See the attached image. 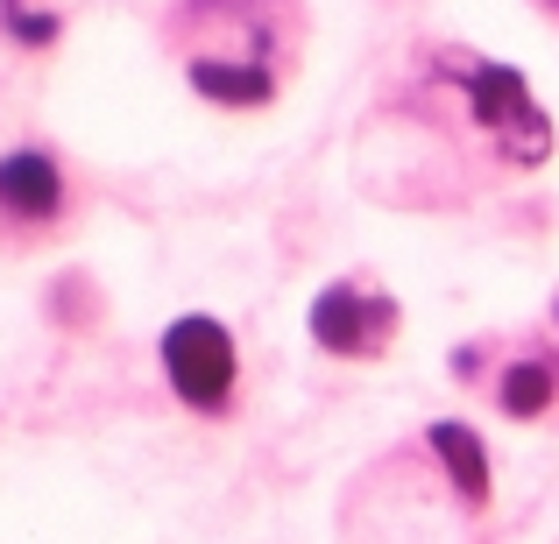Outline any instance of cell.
I'll return each instance as SVG.
<instances>
[{
	"instance_id": "obj_1",
	"label": "cell",
	"mask_w": 559,
	"mask_h": 544,
	"mask_svg": "<svg viewBox=\"0 0 559 544\" xmlns=\"http://www.w3.org/2000/svg\"><path fill=\"white\" fill-rule=\"evenodd\" d=\"M185 78L213 107H270L284 85L276 0H185Z\"/></svg>"
},
{
	"instance_id": "obj_2",
	"label": "cell",
	"mask_w": 559,
	"mask_h": 544,
	"mask_svg": "<svg viewBox=\"0 0 559 544\" xmlns=\"http://www.w3.org/2000/svg\"><path fill=\"white\" fill-rule=\"evenodd\" d=\"M439 71L461 85L467 121L489 135V149L503 156V164L538 170L552 156V121H546V107H538L524 71L496 64V57H475V50H439Z\"/></svg>"
},
{
	"instance_id": "obj_3",
	"label": "cell",
	"mask_w": 559,
	"mask_h": 544,
	"mask_svg": "<svg viewBox=\"0 0 559 544\" xmlns=\"http://www.w3.org/2000/svg\"><path fill=\"white\" fill-rule=\"evenodd\" d=\"M164 375H170V389H178L185 410L219 418V410L234 403V389H241V354H234V333L219 326V318H205V312L170 318V326H164Z\"/></svg>"
},
{
	"instance_id": "obj_4",
	"label": "cell",
	"mask_w": 559,
	"mask_h": 544,
	"mask_svg": "<svg viewBox=\"0 0 559 544\" xmlns=\"http://www.w3.org/2000/svg\"><path fill=\"white\" fill-rule=\"evenodd\" d=\"M396 326H404L396 298H390V290H376V283H361V276L326 283L312 298V340H319V354H333V361H376V354H390Z\"/></svg>"
},
{
	"instance_id": "obj_5",
	"label": "cell",
	"mask_w": 559,
	"mask_h": 544,
	"mask_svg": "<svg viewBox=\"0 0 559 544\" xmlns=\"http://www.w3.org/2000/svg\"><path fill=\"white\" fill-rule=\"evenodd\" d=\"M0 219L14 233H43L64 219V170L50 149H8L0 156Z\"/></svg>"
},
{
	"instance_id": "obj_6",
	"label": "cell",
	"mask_w": 559,
	"mask_h": 544,
	"mask_svg": "<svg viewBox=\"0 0 559 544\" xmlns=\"http://www.w3.org/2000/svg\"><path fill=\"white\" fill-rule=\"evenodd\" d=\"M425 446H432V460H439V474H447L453 503H461V509H489V446H481L475 424L432 418V424H425Z\"/></svg>"
},
{
	"instance_id": "obj_7",
	"label": "cell",
	"mask_w": 559,
	"mask_h": 544,
	"mask_svg": "<svg viewBox=\"0 0 559 544\" xmlns=\"http://www.w3.org/2000/svg\"><path fill=\"white\" fill-rule=\"evenodd\" d=\"M496 403H503V418H518V424L546 418V410L559 403V361H546V354H518L503 375H496Z\"/></svg>"
},
{
	"instance_id": "obj_8",
	"label": "cell",
	"mask_w": 559,
	"mask_h": 544,
	"mask_svg": "<svg viewBox=\"0 0 559 544\" xmlns=\"http://www.w3.org/2000/svg\"><path fill=\"white\" fill-rule=\"evenodd\" d=\"M0 28H8V43H22V50H50V43L64 36V14L36 8V0H0Z\"/></svg>"
},
{
	"instance_id": "obj_9",
	"label": "cell",
	"mask_w": 559,
	"mask_h": 544,
	"mask_svg": "<svg viewBox=\"0 0 559 544\" xmlns=\"http://www.w3.org/2000/svg\"><path fill=\"white\" fill-rule=\"evenodd\" d=\"M546 8H552V14H559V0H546Z\"/></svg>"
},
{
	"instance_id": "obj_10",
	"label": "cell",
	"mask_w": 559,
	"mask_h": 544,
	"mask_svg": "<svg viewBox=\"0 0 559 544\" xmlns=\"http://www.w3.org/2000/svg\"><path fill=\"white\" fill-rule=\"evenodd\" d=\"M552 326H559V304H552Z\"/></svg>"
}]
</instances>
